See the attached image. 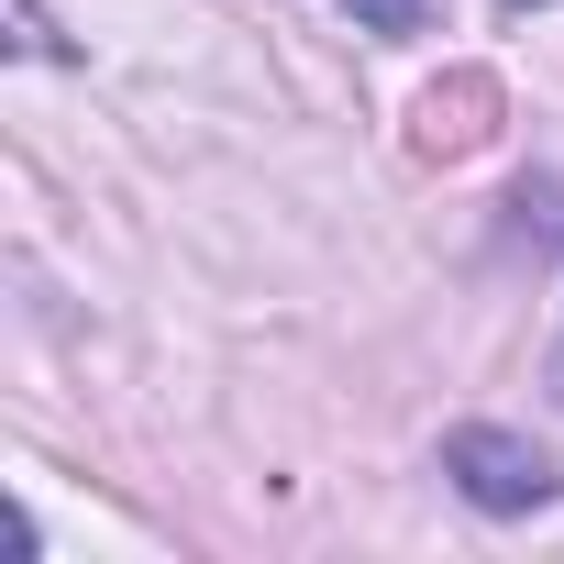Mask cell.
<instances>
[{"mask_svg":"<svg viewBox=\"0 0 564 564\" xmlns=\"http://www.w3.org/2000/svg\"><path fill=\"white\" fill-rule=\"evenodd\" d=\"M443 476H454L476 509H498V520H520V509H542V498H553V465H542L520 432H487V421L443 443Z\"/></svg>","mask_w":564,"mask_h":564,"instance_id":"6da1fadb","label":"cell"},{"mask_svg":"<svg viewBox=\"0 0 564 564\" xmlns=\"http://www.w3.org/2000/svg\"><path fill=\"white\" fill-rule=\"evenodd\" d=\"M476 111H487V78H454V89H432V100H421V144H432V155H465V144L487 133Z\"/></svg>","mask_w":564,"mask_h":564,"instance_id":"7a4b0ae2","label":"cell"},{"mask_svg":"<svg viewBox=\"0 0 564 564\" xmlns=\"http://www.w3.org/2000/svg\"><path fill=\"white\" fill-rule=\"evenodd\" d=\"M344 12H355L366 34H421V23H432V0H344Z\"/></svg>","mask_w":564,"mask_h":564,"instance_id":"3957f363","label":"cell"},{"mask_svg":"<svg viewBox=\"0 0 564 564\" xmlns=\"http://www.w3.org/2000/svg\"><path fill=\"white\" fill-rule=\"evenodd\" d=\"M12 56H56V34H45L34 0H12Z\"/></svg>","mask_w":564,"mask_h":564,"instance_id":"277c9868","label":"cell"},{"mask_svg":"<svg viewBox=\"0 0 564 564\" xmlns=\"http://www.w3.org/2000/svg\"><path fill=\"white\" fill-rule=\"evenodd\" d=\"M553 399H564V355H553Z\"/></svg>","mask_w":564,"mask_h":564,"instance_id":"5b68a950","label":"cell"},{"mask_svg":"<svg viewBox=\"0 0 564 564\" xmlns=\"http://www.w3.org/2000/svg\"><path fill=\"white\" fill-rule=\"evenodd\" d=\"M520 12H531V0H520Z\"/></svg>","mask_w":564,"mask_h":564,"instance_id":"8992f818","label":"cell"}]
</instances>
